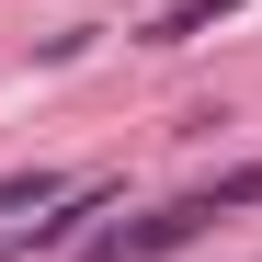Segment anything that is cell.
Listing matches in <instances>:
<instances>
[{"instance_id":"obj_1","label":"cell","mask_w":262,"mask_h":262,"mask_svg":"<svg viewBox=\"0 0 262 262\" xmlns=\"http://www.w3.org/2000/svg\"><path fill=\"white\" fill-rule=\"evenodd\" d=\"M228 12H239V0H171V12H148V23H137V46H194V34H216Z\"/></svg>"},{"instance_id":"obj_2","label":"cell","mask_w":262,"mask_h":262,"mask_svg":"<svg viewBox=\"0 0 262 262\" xmlns=\"http://www.w3.org/2000/svg\"><path fill=\"white\" fill-rule=\"evenodd\" d=\"M69 183H57V171H0V216H46Z\"/></svg>"},{"instance_id":"obj_3","label":"cell","mask_w":262,"mask_h":262,"mask_svg":"<svg viewBox=\"0 0 262 262\" xmlns=\"http://www.w3.org/2000/svg\"><path fill=\"white\" fill-rule=\"evenodd\" d=\"M194 194H205V216H239V205H262V160L216 171V183H194Z\"/></svg>"}]
</instances>
